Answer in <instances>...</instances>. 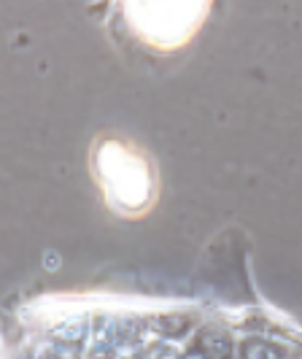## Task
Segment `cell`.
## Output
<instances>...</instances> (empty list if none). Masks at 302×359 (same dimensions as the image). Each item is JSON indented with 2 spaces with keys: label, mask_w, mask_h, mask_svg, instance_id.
<instances>
[{
  "label": "cell",
  "mask_w": 302,
  "mask_h": 359,
  "mask_svg": "<svg viewBox=\"0 0 302 359\" xmlns=\"http://www.w3.org/2000/svg\"><path fill=\"white\" fill-rule=\"evenodd\" d=\"M97 176L108 189V195L114 198L116 205H122L127 211L143 208L151 200V176L149 168L143 165L130 149L119 144H103L97 149Z\"/></svg>",
  "instance_id": "6da1fadb"
},
{
  "label": "cell",
  "mask_w": 302,
  "mask_h": 359,
  "mask_svg": "<svg viewBox=\"0 0 302 359\" xmlns=\"http://www.w3.org/2000/svg\"><path fill=\"white\" fill-rule=\"evenodd\" d=\"M189 354H195L197 359H232L235 343H232L230 332H224L219 327H203L192 341Z\"/></svg>",
  "instance_id": "7a4b0ae2"
},
{
  "label": "cell",
  "mask_w": 302,
  "mask_h": 359,
  "mask_svg": "<svg viewBox=\"0 0 302 359\" xmlns=\"http://www.w3.org/2000/svg\"><path fill=\"white\" fill-rule=\"evenodd\" d=\"M149 324L160 332L162 338H167V341H178V338H184V335H189V332H192L195 319H192L189 313H162V316H154Z\"/></svg>",
  "instance_id": "3957f363"
},
{
  "label": "cell",
  "mask_w": 302,
  "mask_h": 359,
  "mask_svg": "<svg viewBox=\"0 0 302 359\" xmlns=\"http://www.w3.org/2000/svg\"><path fill=\"white\" fill-rule=\"evenodd\" d=\"M238 357L240 359H284L286 348L281 343L265 341V338H249L238 346Z\"/></svg>",
  "instance_id": "277c9868"
},
{
  "label": "cell",
  "mask_w": 302,
  "mask_h": 359,
  "mask_svg": "<svg viewBox=\"0 0 302 359\" xmlns=\"http://www.w3.org/2000/svg\"><path fill=\"white\" fill-rule=\"evenodd\" d=\"M89 322L87 319H68V322L57 324L52 330V338L57 343H65V346H81L87 341Z\"/></svg>",
  "instance_id": "5b68a950"
}]
</instances>
